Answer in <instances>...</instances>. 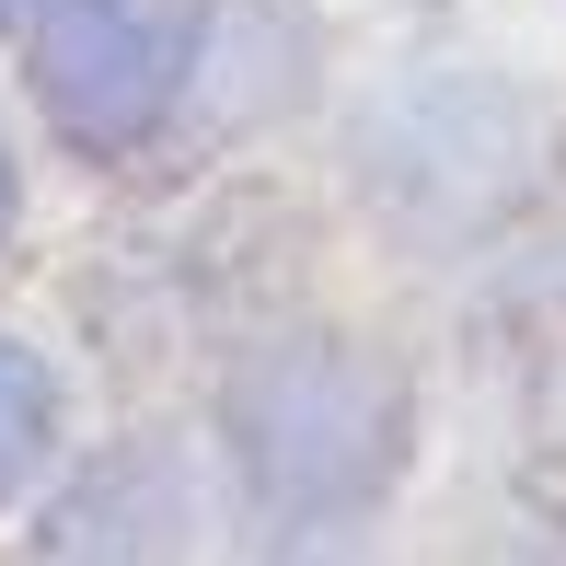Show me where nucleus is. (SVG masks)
Masks as SVG:
<instances>
[{
	"label": "nucleus",
	"mask_w": 566,
	"mask_h": 566,
	"mask_svg": "<svg viewBox=\"0 0 566 566\" xmlns=\"http://www.w3.org/2000/svg\"><path fill=\"white\" fill-rule=\"evenodd\" d=\"M35 12V82L82 139H139L186 70V23L163 0H23Z\"/></svg>",
	"instance_id": "1"
},
{
	"label": "nucleus",
	"mask_w": 566,
	"mask_h": 566,
	"mask_svg": "<svg viewBox=\"0 0 566 566\" xmlns=\"http://www.w3.org/2000/svg\"><path fill=\"white\" fill-rule=\"evenodd\" d=\"M46 440H59V394H46V370L23 347H0V497L46 462Z\"/></svg>",
	"instance_id": "2"
},
{
	"label": "nucleus",
	"mask_w": 566,
	"mask_h": 566,
	"mask_svg": "<svg viewBox=\"0 0 566 566\" xmlns=\"http://www.w3.org/2000/svg\"><path fill=\"white\" fill-rule=\"evenodd\" d=\"M0 220H12V150H0Z\"/></svg>",
	"instance_id": "3"
}]
</instances>
